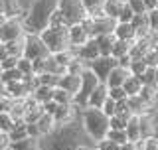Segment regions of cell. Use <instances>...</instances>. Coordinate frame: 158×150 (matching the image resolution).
Segmentation results:
<instances>
[{"label": "cell", "mask_w": 158, "mask_h": 150, "mask_svg": "<svg viewBox=\"0 0 158 150\" xmlns=\"http://www.w3.org/2000/svg\"><path fill=\"white\" fill-rule=\"evenodd\" d=\"M85 142H89V138L85 136L81 121H77L67 127H57L53 134L42 138V150H77V146Z\"/></svg>", "instance_id": "6da1fadb"}, {"label": "cell", "mask_w": 158, "mask_h": 150, "mask_svg": "<svg viewBox=\"0 0 158 150\" xmlns=\"http://www.w3.org/2000/svg\"><path fill=\"white\" fill-rule=\"evenodd\" d=\"M79 121H81V127L85 131V136L89 138L91 144H97L101 140H105L109 131H111V123H109V117L101 109H83L81 115H79Z\"/></svg>", "instance_id": "7a4b0ae2"}, {"label": "cell", "mask_w": 158, "mask_h": 150, "mask_svg": "<svg viewBox=\"0 0 158 150\" xmlns=\"http://www.w3.org/2000/svg\"><path fill=\"white\" fill-rule=\"evenodd\" d=\"M57 8V0H34L24 18L28 34H40L49 26V18Z\"/></svg>", "instance_id": "3957f363"}, {"label": "cell", "mask_w": 158, "mask_h": 150, "mask_svg": "<svg viewBox=\"0 0 158 150\" xmlns=\"http://www.w3.org/2000/svg\"><path fill=\"white\" fill-rule=\"evenodd\" d=\"M69 28H46L40 32L46 48L49 49V53H59V52H65L69 49V34H67Z\"/></svg>", "instance_id": "277c9868"}, {"label": "cell", "mask_w": 158, "mask_h": 150, "mask_svg": "<svg viewBox=\"0 0 158 150\" xmlns=\"http://www.w3.org/2000/svg\"><path fill=\"white\" fill-rule=\"evenodd\" d=\"M57 10L63 14V18H65L69 26L81 24L89 18L87 10L83 6V0H57Z\"/></svg>", "instance_id": "5b68a950"}, {"label": "cell", "mask_w": 158, "mask_h": 150, "mask_svg": "<svg viewBox=\"0 0 158 150\" xmlns=\"http://www.w3.org/2000/svg\"><path fill=\"white\" fill-rule=\"evenodd\" d=\"M28 34L26 26H24V20L18 16H10L6 22L0 26V42L2 44H10V42H20L24 40Z\"/></svg>", "instance_id": "8992f818"}, {"label": "cell", "mask_w": 158, "mask_h": 150, "mask_svg": "<svg viewBox=\"0 0 158 150\" xmlns=\"http://www.w3.org/2000/svg\"><path fill=\"white\" fill-rule=\"evenodd\" d=\"M101 85V79L97 77L91 69H87L85 73L81 75V87H79V93L75 95V105L79 109H87V103H89V97L93 95V91Z\"/></svg>", "instance_id": "52a82bcc"}, {"label": "cell", "mask_w": 158, "mask_h": 150, "mask_svg": "<svg viewBox=\"0 0 158 150\" xmlns=\"http://www.w3.org/2000/svg\"><path fill=\"white\" fill-rule=\"evenodd\" d=\"M52 53L46 48V44H44L40 34H26V38H24V57L32 59V61H38V59H46Z\"/></svg>", "instance_id": "ba28073f"}, {"label": "cell", "mask_w": 158, "mask_h": 150, "mask_svg": "<svg viewBox=\"0 0 158 150\" xmlns=\"http://www.w3.org/2000/svg\"><path fill=\"white\" fill-rule=\"evenodd\" d=\"M118 65V61L115 57H97L95 61H91L89 63V69H91L93 73L97 75L99 79H101V83H107V79H109V75H111V71Z\"/></svg>", "instance_id": "9c48e42d"}, {"label": "cell", "mask_w": 158, "mask_h": 150, "mask_svg": "<svg viewBox=\"0 0 158 150\" xmlns=\"http://www.w3.org/2000/svg\"><path fill=\"white\" fill-rule=\"evenodd\" d=\"M67 34H69V46L75 49V52H77L79 48L85 46L89 40H93V38H91V34L87 32V28L83 26V24H75V26H69Z\"/></svg>", "instance_id": "30bf717a"}, {"label": "cell", "mask_w": 158, "mask_h": 150, "mask_svg": "<svg viewBox=\"0 0 158 150\" xmlns=\"http://www.w3.org/2000/svg\"><path fill=\"white\" fill-rule=\"evenodd\" d=\"M113 36L117 40H121V42H136L138 34H136V30L131 22H117Z\"/></svg>", "instance_id": "8fae6325"}, {"label": "cell", "mask_w": 158, "mask_h": 150, "mask_svg": "<svg viewBox=\"0 0 158 150\" xmlns=\"http://www.w3.org/2000/svg\"><path fill=\"white\" fill-rule=\"evenodd\" d=\"M77 56L83 59V61L87 63H91V61H95L97 57H101V52H99V44H97V40L93 38V40H89V42L85 44L83 48H79L77 49Z\"/></svg>", "instance_id": "7c38bea8"}, {"label": "cell", "mask_w": 158, "mask_h": 150, "mask_svg": "<svg viewBox=\"0 0 158 150\" xmlns=\"http://www.w3.org/2000/svg\"><path fill=\"white\" fill-rule=\"evenodd\" d=\"M107 99H109V87H107L105 83H101L95 91H93L91 97H89L87 107H91V109H103V105L107 103Z\"/></svg>", "instance_id": "4fadbf2b"}, {"label": "cell", "mask_w": 158, "mask_h": 150, "mask_svg": "<svg viewBox=\"0 0 158 150\" xmlns=\"http://www.w3.org/2000/svg\"><path fill=\"white\" fill-rule=\"evenodd\" d=\"M59 89L71 93V95H77L79 93V87H81V75H71V73H65L61 79H59Z\"/></svg>", "instance_id": "5bb4252c"}, {"label": "cell", "mask_w": 158, "mask_h": 150, "mask_svg": "<svg viewBox=\"0 0 158 150\" xmlns=\"http://www.w3.org/2000/svg\"><path fill=\"white\" fill-rule=\"evenodd\" d=\"M127 136L128 142H142V127H140V117L132 115L127 123Z\"/></svg>", "instance_id": "9a60e30c"}, {"label": "cell", "mask_w": 158, "mask_h": 150, "mask_svg": "<svg viewBox=\"0 0 158 150\" xmlns=\"http://www.w3.org/2000/svg\"><path fill=\"white\" fill-rule=\"evenodd\" d=\"M128 77H131V71H128L127 67L117 65V67L111 71V75H109V79H107L105 85H107V87H123Z\"/></svg>", "instance_id": "2e32d148"}, {"label": "cell", "mask_w": 158, "mask_h": 150, "mask_svg": "<svg viewBox=\"0 0 158 150\" xmlns=\"http://www.w3.org/2000/svg\"><path fill=\"white\" fill-rule=\"evenodd\" d=\"M38 127V131H40V134H42V138H46V136H49V134H53L57 131V124H56V119L52 117V115H48V113H44V117L40 119L38 123H34Z\"/></svg>", "instance_id": "e0dca14e"}, {"label": "cell", "mask_w": 158, "mask_h": 150, "mask_svg": "<svg viewBox=\"0 0 158 150\" xmlns=\"http://www.w3.org/2000/svg\"><path fill=\"white\" fill-rule=\"evenodd\" d=\"M125 0H105V4H103V12H105L107 18L111 20H118V16H121L123 8H125Z\"/></svg>", "instance_id": "ac0fdd59"}, {"label": "cell", "mask_w": 158, "mask_h": 150, "mask_svg": "<svg viewBox=\"0 0 158 150\" xmlns=\"http://www.w3.org/2000/svg\"><path fill=\"white\" fill-rule=\"evenodd\" d=\"M53 95H56V87H46V85H38L34 89V95L32 97L36 99L40 105H48L53 101Z\"/></svg>", "instance_id": "d6986e66"}, {"label": "cell", "mask_w": 158, "mask_h": 150, "mask_svg": "<svg viewBox=\"0 0 158 150\" xmlns=\"http://www.w3.org/2000/svg\"><path fill=\"white\" fill-rule=\"evenodd\" d=\"M95 40L99 44V52H101V56L103 57H113V48H115L117 38L113 36V34H107V36H99Z\"/></svg>", "instance_id": "ffe728a7"}, {"label": "cell", "mask_w": 158, "mask_h": 150, "mask_svg": "<svg viewBox=\"0 0 158 150\" xmlns=\"http://www.w3.org/2000/svg\"><path fill=\"white\" fill-rule=\"evenodd\" d=\"M123 89L127 91L128 97H138V95L142 93V89H144V83H142L140 77H135V75H131V77L125 81V85H123Z\"/></svg>", "instance_id": "44dd1931"}, {"label": "cell", "mask_w": 158, "mask_h": 150, "mask_svg": "<svg viewBox=\"0 0 158 150\" xmlns=\"http://www.w3.org/2000/svg\"><path fill=\"white\" fill-rule=\"evenodd\" d=\"M103 4H105V0H83V6H85L89 18L105 16V12H103Z\"/></svg>", "instance_id": "7402d4cb"}, {"label": "cell", "mask_w": 158, "mask_h": 150, "mask_svg": "<svg viewBox=\"0 0 158 150\" xmlns=\"http://www.w3.org/2000/svg\"><path fill=\"white\" fill-rule=\"evenodd\" d=\"M132 44H135V42H121V40H117L115 48H113V57H115L117 61L128 57V56H131V49H132Z\"/></svg>", "instance_id": "603a6c76"}, {"label": "cell", "mask_w": 158, "mask_h": 150, "mask_svg": "<svg viewBox=\"0 0 158 150\" xmlns=\"http://www.w3.org/2000/svg\"><path fill=\"white\" fill-rule=\"evenodd\" d=\"M12 148L14 150H42V138L28 136V138H24V140H20V142H14Z\"/></svg>", "instance_id": "cb8c5ba5"}, {"label": "cell", "mask_w": 158, "mask_h": 150, "mask_svg": "<svg viewBox=\"0 0 158 150\" xmlns=\"http://www.w3.org/2000/svg\"><path fill=\"white\" fill-rule=\"evenodd\" d=\"M30 134H28V124L26 123H16V127L12 128V132H10V140L14 142H20V140H24V138H28Z\"/></svg>", "instance_id": "d4e9b609"}, {"label": "cell", "mask_w": 158, "mask_h": 150, "mask_svg": "<svg viewBox=\"0 0 158 150\" xmlns=\"http://www.w3.org/2000/svg\"><path fill=\"white\" fill-rule=\"evenodd\" d=\"M128 71H131V75H135V77H142L148 71V63L144 59H132L131 65H128Z\"/></svg>", "instance_id": "484cf974"}, {"label": "cell", "mask_w": 158, "mask_h": 150, "mask_svg": "<svg viewBox=\"0 0 158 150\" xmlns=\"http://www.w3.org/2000/svg\"><path fill=\"white\" fill-rule=\"evenodd\" d=\"M53 101L57 105H75V95L63 91V89L56 87V95H53Z\"/></svg>", "instance_id": "4316f807"}, {"label": "cell", "mask_w": 158, "mask_h": 150, "mask_svg": "<svg viewBox=\"0 0 158 150\" xmlns=\"http://www.w3.org/2000/svg\"><path fill=\"white\" fill-rule=\"evenodd\" d=\"M26 79V75H24L20 69L16 67V69H8V71H4L2 73V81L6 83V85H10V83H18V81H24Z\"/></svg>", "instance_id": "83f0119b"}, {"label": "cell", "mask_w": 158, "mask_h": 150, "mask_svg": "<svg viewBox=\"0 0 158 150\" xmlns=\"http://www.w3.org/2000/svg\"><path fill=\"white\" fill-rule=\"evenodd\" d=\"M14 127H16V121H14L12 115L10 113H0V132L10 134Z\"/></svg>", "instance_id": "f1b7e54d"}, {"label": "cell", "mask_w": 158, "mask_h": 150, "mask_svg": "<svg viewBox=\"0 0 158 150\" xmlns=\"http://www.w3.org/2000/svg\"><path fill=\"white\" fill-rule=\"evenodd\" d=\"M131 117H123V115H115V117L109 119L111 123V131H127V123Z\"/></svg>", "instance_id": "f546056e"}, {"label": "cell", "mask_w": 158, "mask_h": 150, "mask_svg": "<svg viewBox=\"0 0 158 150\" xmlns=\"http://www.w3.org/2000/svg\"><path fill=\"white\" fill-rule=\"evenodd\" d=\"M18 69L26 75V77H34V75H36L34 73V61L28 59V57H24V56L20 57V61H18Z\"/></svg>", "instance_id": "4dcf8cb0"}, {"label": "cell", "mask_w": 158, "mask_h": 150, "mask_svg": "<svg viewBox=\"0 0 158 150\" xmlns=\"http://www.w3.org/2000/svg\"><path fill=\"white\" fill-rule=\"evenodd\" d=\"M48 28H69V24L65 22V18H63V14L59 12L56 8V12L52 14V18H49V26Z\"/></svg>", "instance_id": "1f68e13d"}, {"label": "cell", "mask_w": 158, "mask_h": 150, "mask_svg": "<svg viewBox=\"0 0 158 150\" xmlns=\"http://www.w3.org/2000/svg\"><path fill=\"white\" fill-rule=\"evenodd\" d=\"M107 138L109 140H113V142H117V144H127L128 142V136H127V131H109L107 134Z\"/></svg>", "instance_id": "d6a6232c"}, {"label": "cell", "mask_w": 158, "mask_h": 150, "mask_svg": "<svg viewBox=\"0 0 158 150\" xmlns=\"http://www.w3.org/2000/svg\"><path fill=\"white\" fill-rule=\"evenodd\" d=\"M109 97H111L113 101L121 103V101H127L128 95H127V91L123 87H109Z\"/></svg>", "instance_id": "836d02e7"}, {"label": "cell", "mask_w": 158, "mask_h": 150, "mask_svg": "<svg viewBox=\"0 0 158 150\" xmlns=\"http://www.w3.org/2000/svg\"><path fill=\"white\" fill-rule=\"evenodd\" d=\"M128 6H131V10L135 12V16H142V14H148V10L144 6V2L142 0H131V2H127Z\"/></svg>", "instance_id": "e575fe53"}, {"label": "cell", "mask_w": 158, "mask_h": 150, "mask_svg": "<svg viewBox=\"0 0 158 150\" xmlns=\"http://www.w3.org/2000/svg\"><path fill=\"white\" fill-rule=\"evenodd\" d=\"M101 111L105 113L109 119H111V117H115V115H117V101H113V99L109 97V99H107V103L103 105V109H101Z\"/></svg>", "instance_id": "d590c367"}, {"label": "cell", "mask_w": 158, "mask_h": 150, "mask_svg": "<svg viewBox=\"0 0 158 150\" xmlns=\"http://www.w3.org/2000/svg\"><path fill=\"white\" fill-rule=\"evenodd\" d=\"M146 18H148V28H150V32H158V8L150 10V12L146 14Z\"/></svg>", "instance_id": "8d00e7d4"}, {"label": "cell", "mask_w": 158, "mask_h": 150, "mask_svg": "<svg viewBox=\"0 0 158 150\" xmlns=\"http://www.w3.org/2000/svg\"><path fill=\"white\" fill-rule=\"evenodd\" d=\"M12 105H14V99H10L8 95H2L0 97V113H10Z\"/></svg>", "instance_id": "74e56055"}, {"label": "cell", "mask_w": 158, "mask_h": 150, "mask_svg": "<svg viewBox=\"0 0 158 150\" xmlns=\"http://www.w3.org/2000/svg\"><path fill=\"white\" fill-rule=\"evenodd\" d=\"M132 18H135V12L131 10L128 4H125V8H123V12H121V16H118L117 22H132Z\"/></svg>", "instance_id": "f35d334b"}, {"label": "cell", "mask_w": 158, "mask_h": 150, "mask_svg": "<svg viewBox=\"0 0 158 150\" xmlns=\"http://www.w3.org/2000/svg\"><path fill=\"white\" fill-rule=\"evenodd\" d=\"M97 148L99 150H121V144H117V142H113V140H109V138H105V140H101L97 144Z\"/></svg>", "instance_id": "ab89813d"}, {"label": "cell", "mask_w": 158, "mask_h": 150, "mask_svg": "<svg viewBox=\"0 0 158 150\" xmlns=\"http://www.w3.org/2000/svg\"><path fill=\"white\" fill-rule=\"evenodd\" d=\"M18 61H20V57H16V56H8V57L2 61L4 71H8V69H16V67H18Z\"/></svg>", "instance_id": "60d3db41"}, {"label": "cell", "mask_w": 158, "mask_h": 150, "mask_svg": "<svg viewBox=\"0 0 158 150\" xmlns=\"http://www.w3.org/2000/svg\"><path fill=\"white\" fill-rule=\"evenodd\" d=\"M142 150H158V134L142 140Z\"/></svg>", "instance_id": "b9f144b4"}, {"label": "cell", "mask_w": 158, "mask_h": 150, "mask_svg": "<svg viewBox=\"0 0 158 150\" xmlns=\"http://www.w3.org/2000/svg\"><path fill=\"white\" fill-rule=\"evenodd\" d=\"M12 146V140H10V134L6 132H0V150H6Z\"/></svg>", "instance_id": "7bdbcfd3"}, {"label": "cell", "mask_w": 158, "mask_h": 150, "mask_svg": "<svg viewBox=\"0 0 158 150\" xmlns=\"http://www.w3.org/2000/svg\"><path fill=\"white\" fill-rule=\"evenodd\" d=\"M57 109H59V105H57L56 101H52V103H48V105H44V111H46L48 115H52V117H53V115H56V113H57Z\"/></svg>", "instance_id": "ee69618b"}, {"label": "cell", "mask_w": 158, "mask_h": 150, "mask_svg": "<svg viewBox=\"0 0 158 150\" xmlns=\"http://www.w3.org/2000/svg\"><path fill=\"white\" fill-rule=\"evenodd\" d=\"M121 150H142V142H127L121 146Z\"/></svg>", "instance_id": "f6af8a7d"}, {"label": "cell", "mask_w": 158, "mask_h": 150, "mask_svg": "<svg viewBox=\"0 0 158 150\" xmlns=\"http://www.w3.org/2000/svg\"><path fill=\"white\" fill-rule=\"evenodd\" d=\"M144 2V6H146V10L150 12V10H156L158 8V0H142Z\"/></svg>", "instance_id": "bcb514c9"}, {"label": "cell", "mask_w": 158, "mask_h": 150, "mask_svg": "<svg viewBox=\"0 0 158 150\" xmlns=\"http://www.w3.org/2000/svg\"><path fill=\"white\" fill-rule=\"evenodd\" d=\"M8 56H10V53H8L6 44H0V63H2V61H4V59H6Z\"/></svg>", "instance_id": "7dc6e473"}, {"label": "cell", "mask_w": 158, "mask_h": 150, "mask_svg": "<svg viewBox=\"0 0 158 150\" xmlns=\"http://www.w3.org/2000/svg\"><path fill=\"white\" fill-rule=\"evenodd\" d=\"M77 150H95V144L85 142V144H81V146H77Z\"/></svg>", "instance_id": "c3c4849f"}, {"label": "cell", "mask_w": 158, "mask_h": 150, "mask_svg": "<svg viewBox=\"0 0 158 150\" xmlns=\"http://www.w3.org/2000/svg\"><path fill=\"white\" fill-rule=\"evenodd\" d=\"M2 95H6V83L0 79V97H2Z\"/></svg>", "instance_id": "681fc988"}, {"label": "cell", "mask_w": 158, "mask_h": 150, "mask_svg": "<svg viewBox=\"0 0 158 150\" xmlns=\"http://www.w3.org/2000/svg\"><path fill=\"white\" fill-rule=\"evenodd\" d=\"M8 18H10V16H6V14H0V26H2V24H4V22H6V20H8Z\"/></svg>", "instance_id": "f907efd6"}, {"label": "cell", "mask_w": 158, "mask_h": 150, "mask_svg": "<svg viewBox=\"0 0 158 150\" xmlns=\"http://www.w3.org/2000/svg\"><path fill=\"white\" fill-rule=\"evenodd\" d=\"M154 73H156V87H158V65L154 67Z\"/></svg>", "instance_id": "816d5d0a"}, {"label": "cell", "mask_w": 158, "mask_h": 150, "mask_svg": "<svg viewBox=\"0 0 158 150\" xmlns=\"http://www.w3.org/2000/svg\"><path fill=\"white\" fill-rule=\"evenodd\" d=\"M2 73H4V67H2V63H0V79H2Z\"/></svg>", "instance_id": "f5cc1de1"}, {"label": "cell", "mask_w": 158, "mask_h": 150, "mask_svg": "<svg viewBox=\"0 0 158 150\" xmlns=\"http://www.w3.org/2000/svg\"><path fill=\"white\" fill-rule=\"evenodd\" d=\"M152 52H154L156 56H158V46H154V48H152Z\"/></svg>", "instance_id": "db71d44e"}, {"label": "cell", "mask_w": 158, "mask_h": 150, "mask_svg": "<svg viewBox=\"0 0 158 150\" xmlns=\"http://www.w3.org/2000/svg\"><path fill=\"white\" fill-rule=\"evenodd\" d=\"M6 150H14V148H12V146H10V148H6Z\"/></svg>", "instance_id": "11a10c76"}, {"label": "cell", "mask_w": 158, "mask_h": 150, "mask_svg": "<svg viewBox=\"0 0 158 150\" xmlns=\"http://www.w3.org/2000/svg\"><path fill=\"white\" fill-rule=\"evenodd\" d=\"M125 2H131V0H125Z\"/></svg>", "instance_id": "9f6ffc18"}, {"label": "cell", "mask_w": 158, "mask_h": 150, "mask_svg": "<svg viewBox=\"0 0 158 150\" xmlns=\"http://www.w3.org/2000/svg\"><path fill=\"white\" fill-rule=\"evenodd\" d=\"M95 150H99V148H97V146H95Z\"/></svg>", "instance_id": "6f0895ef"}, {"label": "cell", "mask_w": 158, "mask_h": 150, "mask_svg": "<svg viewBox=\"0 0 158 150\" xmlns=\"http://www.w3.org/2000/svg\"><path fill=\"white\" fill-rule=\"evenodd\" d=\"M0 44H2V42H0Z\"/></svg>", "instance_id": "680465c9"}]
</instances>
